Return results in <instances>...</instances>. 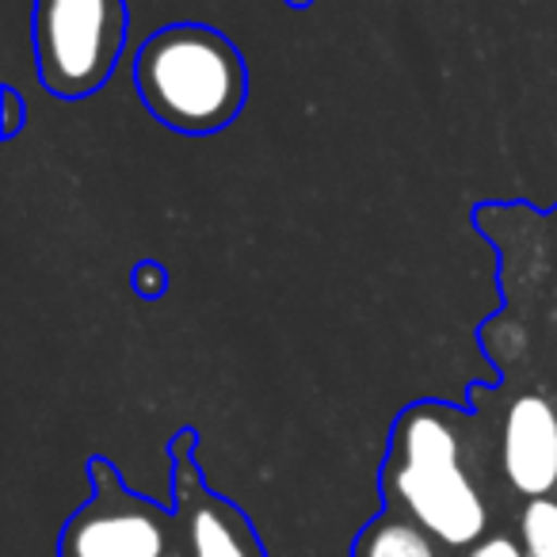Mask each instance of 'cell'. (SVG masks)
Here are the masks:
<instances>
[{
  "instance_id": "obj_10",
  "label": "cell",
  "mask_w": 557,
  "mask_h": 557,
  "mask_svg": "<svg viewBox=\"0 0 557 557\" xmlns=\"http://www.w3.org/2000/svg\"><path fill=\"white\" fill-rule=\"evenodd\" d=\"M290 4H295V9H302V4H310V0H290Z\"/></svg>"
},
{
  "instance_id": "obj_1",
  "label": "cell",
  "mask_w": 557,
  "mask_h": 557,
  "mask_svg": "<svg viewBox=\"0 0 557 557\" xmlns=\"http://www.w3.org/2000/svg\"><path fill=\"white\" fill-rule=\"evenodd\" d=\"M386 493L443 546H478L488 527L485 496L466 462L462 420L440 405H417L397 420Z\"/></svg>"
},
{
  "instance_id": "obj_7",
  "label": "cell",
  "mask_w": 557,
  "mask_h": 557,
  "mask_svg": "<svg viewBox=\"0 0 557 557\" xmlns=\"http://www.w3.org/2000/svg\"><path fill=\"white\" fill-rule=\"evenodd\" d=\"M356 557H440L435 539L409 516H382L359 534Z\"/></svg>"
},
{
  "instance_id": "obj_9",
  "label": "cell",
  "mask_w": 557,
  "mask_h": 557,
  "mask_svg": "<svg viewBox=\"0 0 557 557\" xmlns=\"http://www.w3.org/2000/svg\"><path fill=\"white\" fill-rule=\"evenodd\" d=\"M470 557H531L523 542L508 539V534H493V539H481L478 546H470Z\"/></svg>"
},
{
  "instance_id": "obj_8",
  "label": "cell",
  "mask_w": 557,
  "mask_h": 557,
  "mask_svg": "<svg viewBox=\"0 0 557 557\" xmlns=\"http://www.w3.org/2000/svg\"><path fill=\"white\" fill-rule=\"evenodd\" d=\"M519 539L531 557H557V500L534 496L519 516Z\"/></svg>"
},
{
  "instance_id": "obj_2",
  "label": "cell",
  "mask_w": 557,
  "mask_h": 557,
  "mask_svg": "<svg viewBox=\"0 0 557 557\" xmlns=\"http://www.w3.org/2000/svg\"><path fill=\"white\" fill-rule=\"evenodd\" d=\"M141 103L180 134H214L245 103V62L214 27L176 24L157 32L134 62Z\"/></svg>"
},
{
  "instance_id": "obj_6",
  "label": "cell",
  "mask_w": 557,
  "mask_h": 557,
  "mask_svg": "<svg viewBox=\"0 0 557 557\" xmlns=\"http://www.w3.org/2000/svg\"><path fill=\"white\" fill-rule=\"evenodd\" d=\"M187 542L191 557H260L248 523L214 496H202L187 511Z\"/></svg>"
},
{
  "instance_id": "obj_4",
  "label": "cell",
  "mask_w": 557,
  "mask_h": 557,
  "mask_svg": "<svg viewBox=\"0 0 557 557\" xmlns=\"http://www.w3.org/2000/svg\"><path fill=\"white\" fill-rule=\"evenodd\" d=\"M96 496L73 516L62 539L65 557H164L169 519L149 504L134 500L115 473L96 462Z\"/></svg>"
},
{
  "instance_id": "obj_5",
  "label": "cell",
  "mask_w": 557,
  "mask_h": 557,
  "mask_svg": "<svg viewBox=\"0 0 557 557\" xmlns=\"http://www.w3.org/2000/svg\"><path fill=\"white\" fill-rule=\"evenodd\" d=\"M500 466L519 496H549L557 488V409L542 394H519L504 412Z\"/></svg>"
},
{
  "instance_id": "obj_3",
  "label": "cell",
  "mask_w": 557,
  "mask_h": 557,
  "mask_svg": "<svg viewBox=\"0 0 557 557\" xmlns=\"http://www.w3.org/2000/svg\"><path fill=\"white\" fill-rule=\"evenodd\" d=\"M123 42V0H35L39 77L62 100L96 92L115 70Z\"/></svg>"
}]
</instances>
